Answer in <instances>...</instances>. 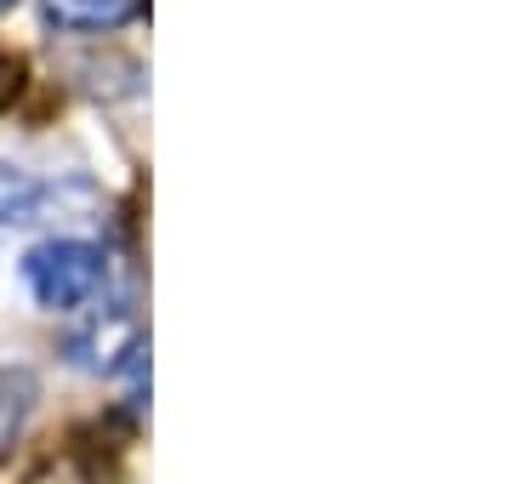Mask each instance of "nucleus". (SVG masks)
I'll use <instances>...</instances> for the list:
<instances>
[{
	"label": "nucleus",
	"instance_id": "obj_1",
	"mask_svg": "<svg viewBox=\"0 0 512 484\" xmlns=\"http://www.w3.org/2000/svg\"><path fill=\"white\" fill-rule=\"evenodd\" d=\"M23 280H29L40 308L69 314L103 285V251L86 240H46L23 257Z\"/></svg>",
	"mask_w": 512,
	"mask_h": 484
},
{
	"label": "nucleus",
	"instance_id": "obj_2",
	"mask_svg": "<svg viewBox=\"0 0 512 484\" xmlns=\"http://www.w3.org/2000/svg\"><path fill=\"white\" fill-rule=\"evenodd\" d=\"M63 348H69V359L80 371H120V365H131V359L143 354V325H137L131 308H109L86 331H74Z\"/></svg>",
	"mask_w": 512,
	"mask_h": 484
},
{
	"label": "nucleus",
	"instance_id": "obj_3",
	"mask_svg": "<svg viewBox=\"0 0 512 484\" xmlns=\"http://www.w3.org/2000/svg\"><path fill=\"white\" fill-rule=\"evenodd\" d=\"M137 12V0H40V18L63 29V35H97V29H120Z\"/></svg>",
	"mask_w": 512,
	"mask_h": 484
},
{
	"label": "nucleus",
	"instance_id": "obj_4",
	"mask_svg": "<svg viewBox=\"0 0 512 484\" xmlns=\"http://www.w3.org/2000/svg\"><path fill=\"white\" fill-rule=\"evenodd\" d=\"M35 393H40V382L29 371H0V456H6L12 439L23 433L29 410H35Z\"/></svg>",
	"mask_w": 512,
	"mask_h": 484
},
{
	"label": "nucleus",
	"instance_id": "obj_5",
	"mask_svg": "<svg viewBox=\"0 0 512 484\" xmlns=\"http://www.w3.org/2000/svg\"><path fill=\"white\" fill-rule=\"evenodd\" d=\"M40 205H46V188H40L29 171H18V166L0 160V223L6 228L12 223H35Z\"/></svg>",
	"mask_w": 512,
	"mask_h": 484
},
{
	"label": "nucleus",
	"instance_id": "obj_6",
	"mask_svg": "<svg viewBox=\"0 0 512 484\" xmlns=\"http://www.w3.org/2000/svg\"><path fill=\"white\" fill-rule=\"evenodd\" d=\"M29 484H103V467H97L86 450H63V456H52Z\"/></svg>",
	"mask_w": 512,
	"mask_h": 484
},
{
	"label": "nucleus",
	"instance_id": "obj_7",
	"mask_svg": "<svg viewBox=\"0 0 512 484\" xmlns=\"http://www.w3.org/2000/svg\"><path fill=\"white\" fill-rule=\"evenodd\" d=\"M23 86H29V63L0 52V109H12V103L23 97Z\"/></svg>",
	"mask_w": 512,
	"mask_h": 484
},
{
	"label": "nucleus",
	"instance_id": "obj_8",
	"mask_svg": "<svg viewBox=\"0 0 512 484\" xmlns=\"http://www.w3.org/2000/svg\"><path fill=\"white\" fill-rule=\"evenodd\" d=\"M12 6H18V0H0V12H12Z\"/></svg>",
	"mask_w": 512,
	"mask_h": 484
}]
</instances>
